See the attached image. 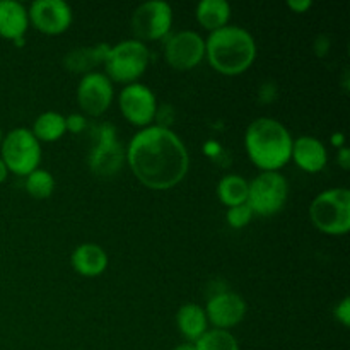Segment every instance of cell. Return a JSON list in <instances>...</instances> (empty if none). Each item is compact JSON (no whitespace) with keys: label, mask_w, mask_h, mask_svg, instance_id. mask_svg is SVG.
Returning a JSON list of instances; mask_svg holds the SVG:
<instances>
[{"label":"cell","mask_w":350,"mask_h":350,"mask_svg":"<svg viewBox=\"0 0 350 350\" xmlns=\"http://www.w3.org/2000/svg\"><path fill=\"white\" fill-rule=\"evenodd\" d=\"M289 198V183L279 171H262L256 178L248 181L246 204L255 215L272 217L279 214Z\"/></svg>","instance_id":"52a82bcc"},{"label":"cell","mask_w":350,"mask_h":350,"mask_svg":"<svg viewBox=\"0 0 350 350\" xmlns=\"http://www.w3.org/2000/svg\"><path fill=\"white\" fill-rule=\"evenodd\" d=\"M311 222L328 236H344L350 231L349 188H330L318 195L310 205Z\"/></svg>","instance_id":"277c9868"},{"label":"cell","mask_w":350,"mask_h":350,"mask_svg":"<svg viewBox=\"0 0 350 350\" xmlns=\"http://www.w3.org/2000/svg\"><path fill=\"white\" fill-rule=\"evenodd\" d=\"M173 350H197V349H195V344H191V342H183V344L176 345Z\"/></svg>","instance_id":"1f68e13d"},{"label":"cell","mask_w":350,"mask_h":350,"mask_svg":"<svg viewBox=\"0 0 350 350\" xmlns=\"http://www.w3.org/2000/svg\"><path fill=\"white\" fill-rule=\"evenodd\" d=\"M115 89L108 75L103 72H91L81 79L77 85V103L85 115L98 116L105 115L113 103Z\"/></svg>","instance_id":"7c38bea8"},{"label":"cell","mask_w":350,"mask_h":350,"mask_svg":"<svg viewBox=\"0 0 350 350\" xmlns=\"http://www.w3.org/2000/svg\"><path fill=\"white\" fill-rule=\"evenodd\" d=\"M344 142H345L344 133H334V135H332V144H334V146H337L338 149H340V147H344Z\"/></svg>","instance_id":"f546056e"},{"label":"cell","mask_w":350,"mask_h":350,"mask_svg":"<svg viewBox=\"0 0 350 350\" xmlns=\"http://www.w3.org/2000/svg\"><path fill=\"white\" fill-rule=\"evenodd\" d=\"M111 44L98 43L94 46H84L72 50L64 58V65L72 74H91L98 65L105 64V58Z\"/></svg>","instance_id":"ac0fdd59"},{"label":"cell","mask_w":350,"mask_h":350,"mask_svg":"<svg viewBox=\"0 0 350 350\" xmlns=\"http://www.w3.org/2000/svg\"><path fill=\"white\" fill-rule=\"evenodd\" d=\"M72 269L82 277H99L108 269V253L96 243H82L72 252Z\"/></svg>","instance_id":"e0dca14e"},{"label":"cell","mask_w":350,"mask_h":350,"mask_svg":"<svg viewBox=\"0 0 350 350\" xmlns=\"http://www.w3.org/2000/svg\"><path fill=\"white\" fill-rule=\"evenodd\" d=\"M291 159L306 173H320L328 163V150L320 139L311 135H301L293 142Z\"/></svg>","instance_id":"9a60e30c"},{"label":"cell","mask_w":350,"mask_h":350,"mask_svg":"<svg viewBox=\"0 0 350 350\" xmlns=\"http://www.w3.org/2000/svg\"><path fill=\"white\" fill-rule=\"evenodd\" d=\"M293 135L284 123L270 116L253 120L245 133L250 161L262 171H279L291 161Z\"/></svg>","instance_id":"7a4b0ae2"},{"label":"cell","mask_w":350,"mask_h":350,"mask_svg":"<svg viewBox=\"0 0 350 350\" xmlns=\"http://www.w3.org/2000/svg\"><path fill=\"white\" fill-rule=\"evenodd\" d=\"M7 176H9V170H7V166L3 164L2 157H0V183H3V181L7 180Z\"/></svg>","instance_id":"4dcf8cb0"},{"label":"cell","mask_w":350,"mask_h":350,"mask_svg":"<svg viewBox=\"0 0 350 350\" xmlns=\"http://www.w3.org/2000/svg\"><path fill=\"white\" fill-rule=\"evenodd\" d=\"M217 197L226 207L246 204L248 198V181L241 174H226L217 185Z\"/></svg>","instance_id":"7402d4cb"},{"label":"cell","mask_w":350,"mask_h":350,"mask_svg":"<svg viewBox=\"0 0 350 350\" xmlns=\"http://www.w3.org/2000/svg\"><path fill=\"white\" fill-rule=\"evenodd\" d=\"M118 105L122 115L132 125L146 129L152 125L157 115V98L152 89L140 82H132L122 89L118 96Z\"/></svg>","instance_id":"8fae6325"},{"label":"cell","mask_w":350,"mask_h":350,"mask_svg":"<svg viewBox=\"0 0 350 350\" xmlns=\"http://www.w3.org/2000/svg\"><path fill=\"white\" fill-rule=\"evenodd\" d=\"M197 350H239V344L229 330H207L197 342H193Z\"/></svg>","instance_id":"603a6c76"},{"label":"cell","mask_w":350,"mask_h":350,"mask_svg":"<svg viewBox=\"0 0 350 350\" xmlns=\"http://www.w3.org/2000/svg\"><path fill=\"white\" fill-rule=\"evenodd\" d=\"M2 139H3V133H2V130H0V146H2Z\"/></svg>","instance_id":"d6a6232c"},{"label":"cell","mask_w":350,"mask_h":350,"mask_svg":"<svg viewBox=\"0 0 350 350\" xmlns=\"http://www.w3.org/2000/svg\"><path fill=\"white\" fill-rule=\"evenodd\" d=\"M207 321L217 330H229L241 323L246 317V301L232 291H221L208 299L204 308Z\"/></svg>","instance_id":"5bb4252c"},{"label":"cell","mask_w":350,"mask_h":350,"mask_svg":"<svg viewBox=\"0 0 350 350\" xmlns=\"http://www.w3.org/2000/svg\"><path fill=\"white\" fill-rule=\"evenodd\" d=\"M24 188L33 198L43 200V198L51 197L55 190V178L50 171L46 170H34L24 180Z\"/></svg>","instance_id":"cb8c5ba5"},{"label":"cell","mask_w":350,"mask_h":350,"mask_svg":"<svg viewBox=\"0 0 350 350\" xmlns=\"http://www.w3.org/2000/svg\"><path fill=\"white\" fill-rule=\"evenodd\" d=\"M205 58L219 74H243L255 62L256 41L245 27L228 24L208 34L205 40Z\"/></svg>","instance_id":"3957f363"},{"label":"cell","mask_w":350,"mask_h":350,"mask_svg":"<svg viewBox=\"0 0 350 350\" xmlns=\"http://www.w3.org/2000/svg\"><path fill=\"white\" fill-rule=\"evenodd\" d=\"M89 126L88 118L82 113H70L65 116V130L70 133H82Z\"/></svg>","instance_id":"484cf974"},{"label":"cell","mask_w":350,"mask_h":350,"mask_svg":"<svg viewBox=\"0 0 350 350\" xmlns=\"http://www.w3.org/2000/svg\"><path fill=\"white\" fill-rule=\"evenodd\" d=\"M311 5H313L311 0H289V2H287V7L297 14L306 12L308 9H311Z\"/></svg>","instance_id":"83f0119b"},{"label":"cell","mask_w":350,"mask_h":350,"mask_svg":"<svg viewBox=\"0 0 350 350\" xmlns=\"http://www.w3.org/2000/svg\"><path fill=\"white\" fill-rule=\"evenodd\" d=\"M164 58L174 70H191L205 58V40L197 31H178L164 41Z\"/></svg>","instance_id":"30bf717a"},{"label":"cell","mask_w":350,"mask_h":350,"mask_svg":"<svg viewBox=\"0 0 350 350\" xmlns=\"http://www.w3.org/2000/svg\"><path fill=\"white\" fill-rule=\"evenodd\" d=\"M29 23L44 34H62L74 21L72 7L65 0H36L29 5Z\"/></svg>","instance_id":"4fadbf2b"},{"label":"cell","mask_w":350,"mask_h":350,"mask_svg":"<svg viewBox=\"0 0 350 350\" xmlns=\"http://www.w3.org/2000/svg\"><path fill=\"white\" fill-rule=\"evenodd\" d=\"M195 17L204 29L212 33L228 26L231 19V5L226 0H202L197 3Z\"/></svg>","instance_id":"ffe728a7"},{"label":"cell","mask_w":350,"mask_h":350,"mask_svg":"<svg viewBox=\"0 0 350 350\" xmlns=\"http://www.w3.org/2000/svg\"><path fill=\"white\" fill-rule=\"evenodd\" d=\"M92 146L89 149V170L98 178L108 180L122 171L126 163L125 147L118 142L116 129L111 123H99L92 129Z\"/></svg>","instance_id":"8992f818"},{"label":"cell","mask_w":350,"mask_h":350,"mask_svg":"<svg viewBox=\"0 0 350 350\" xmlns=\"http://www.w3.org/2000/svg\"><path fill=\"white\" fill-rule=\"evenodd\" d=\"M29 27L27 9L17 0H0V36L21 43Z\"/></svg>","instance_id":"2e32d148"},{"label":"cell","mask_w":350,"mask_h":350,"mask_svg":"<svg viewBox=\"0 0 350 350\" xmlns=\"http://www.w3.org/2000/svg\"><path fill=\"white\" fill-rule=\"evenodd\" d=\"M125 152L133 176L152 190L176 187L190 170V154L183 140L171 129L159 125L137 132Z\"/></svg>","instance_id":"6da1fadb"},{"label":"cell","mask_w":350,"mask_h":350,"mask_svg":"<svg viewBox=\"0 0 350 350\" xmlns=\"http://www.w3.org/2000/svg\"><path fill=\"white\" fill-rule=\"evenodd\" d=\"M33 135L38 142H57L65 135V116L58 111H44L34 120Z\"/></svg>","instance_id":"44dd1931"},{"label":"cell","mask_w":350,"mask_h":350,"mask_svg":"<svg viewBox=\"0 0 350 350\" xmlns=\"http://www.w3.org/2000/svg\"><path fill=\"white\" fill-rule=\"evenodd\" d=\"M0 157L9 173L26 178L41 163V144L29 129H14L3 135Z\"/></svg>","instance_id":"ba28073f"},{"label":"cell","mask_w":350,"mask_h":350,"mask_svg":"<svg viewBox=\"0 0 350 350\" xmlns=\"http://www.w3.org/2000/svg\"><path fill=\"white\" fill-rule=\"evenodd\" d=\"M173 26V7L164 0L140 3L132 14V29L139 41H157L170 36Z\"/></svg>","instance_id":"9c48e42d"},{"label":"cell","mask_w":350,"mask_h":350,"mask_svg":"<svg viewBox=\"0 0 350 350\" xmlns=\"http://www.w3.org/2000/svg\"><path fill=\"white\" fill-rule=\"evenodd\" d=\"M253 211L250 208L248 204L234 205V207L228 208V214H226V221L231 226L232 229H243L252 222L253 219Z\"/></svg>","instance_id":"d4e9b609"},{"label":"cell","mask_w":350,"mask_h":350,"mask_svg":"<svg viewBox=\"0 0 350 350\" xmlns=\"http://www.w3.org/2000/svg\"><path fill=\"white\" fill-rule=\"evenodd\" d=\"M150 62V51L146 43L139 40H125L109 46L105 58L106 75L111 82L132 84L144 74Z\"/></svg>","instance_id":"5b68a950"},{"label":"cell","mask_w":350,"mask_h":350,"mask_svg":"<svg viewBox=\"0 0 350 350\" xmlns=\"http://www.w3.org/2000/svg\"><path fill=\"white\" fill-rule=\"evenodd\" d=\"M334 313H335V318H337V321L342 325V327L345 328L350 327V297L349 296H345L344 299L335 306Z\"/></svg>","instance_id":"4316f807"},{"label":"cell","mask_w":350,"mask_h":350,"mask_svg":"<svg viewBox=\"0 0 350 350\" xmlns=\"http://www.w3.org/2000/svg\"><path fill=\"white\" fill-rule=\"evenodd\" d=\"M337 159H338V164H340L344 170H349V167H350V150L347 149V147L344 146V147H340V149H338Z\"/></svg>","instance_id":"f1b7e54d"},{"label":"cell","mask_w":350,"mask_h":350,"mask_svg":"<svg viewBox=\"0 0 350 350\" xmlns=\"http://www.w3.org/2000/svg\"><path fill=\"white\" fill-rule=\"evenodd\" d=\"M176 325L180 334L187 338V342H197L205 332L208 330V321L205 310L200 304L187 303L178 310Z\"/></svg>","instance_id":"d6986e66"}]
</instances>
